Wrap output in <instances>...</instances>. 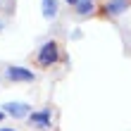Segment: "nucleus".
<instances>
[{
	"label": "nucleus",
	"instance_id": "423d86ee",
	"mask_svg": "<svg viewBox=\"0 0 131 131\" xmlns=\"http://www.w3.org/2000/svg\"><path fill=\"white\" fill-rule=\"evenodd\" d=\"M43 7V17L45 19H55L57 17V0H41Z\"/></svg>",
	"mask_w": 131,
	"mask_h": 131
},
{
	"label": "nucleus",
	"instance_id": "f257e3e1",
	"mask_svg": "<svg viewBox=\"0 0 131 131\" xmlns=\"http://www.w3.org/2000/svg\"><path fill=\"white\" fill-rule=\"evenodd\" d=\"M57 60H60L57 43L55 41H45L41 45V50H38V64H41V67H50V64H55Z\"/></svg>",
	"mask_w": 131,
	"mask_h": 131
},
{
	"label": "nucleus",
	"instance_id": "1a4fd4ad",
	"mask_svg": "<svg viewBox=\"0 0 131 131\" xmlns=\"http://www.w3.org/2000/svg\"><path fill=\"white\" fill-rule=\"evenodd\" d=\"M79 3H93V0H79Z\"/></svg>",
	"mask_w": 131,
	"mask_h": 131
},
{
	"label": "nucleus",
	"instance_id": "9d476101",
	"mask_svg": "<svg viewBox=\"0 0 131 131\" xmlns=\"http://www.w3.org/2000/svg\"><path fill=\"white\" fill-rule=\"evenodd\" d=\"M0 131H14V129H0Z\"/></svg>",
	"mask_w": 131,
	"mask_h": 131
},
{
	"label": "nucleus",
	"instance_id": "0eeeda50",
	"mask_svg": "<svg viewBox=\"0 0 131 131\" xmlns=\"http://www.w3.org/2000/svg\"><path fill=\"white\" fill-rule=\"evenodd\" d=\"M76 12H79V14H88V12H93V3H79V5H76Z\"/></svg>",
	"mask_w": 131,
	"mask_h": 131
},
{
	"label": "nucleus",
	"instance_id": "20e7f679",
	"mask_svg": "<svg viewBox=\"0 0 131 131\" xmlns=\"http://www.w3.org/2000/svg\"><path fill=\"white\" fill-rule=\"evenodd\" d=\"M5 114H10V117H26L29 105L26 103H7L5 105Z\"/></svg>",
	"mask_w": 131,
	"mask_h": 131
},
{
	"label": "nucleus",
	"instance_id": "9b49d317",
	"mask_svg": "<svg viewBox=\"0 0 131 131\" xmlns=\"http://www.w3.org/2000/svg\"><path fill=\"white\" fill-rule=\"evenodd\" d=\"M3 114H5V112H0V119H3Z\"/></svg>",
	"mask_w": 131,
	"mask_h": 131
},
{
	"label": "nucleus",
	"instance_id": "6e6552de",
	"mask_svg": "<svg viewBox=\"0 0 131 131\" xmlns=\"http://www.w3.org/2000/svg\"><path fill=\"white\" fill-rule=\"evenodd\" d=\"M67 3H69V5H79V0H67Z\"/></svg>",
	"mask_w": 131,
	"mask_h": 131
},
{
	"label": "nucleus",
	"instance_id": "7ed1b4c3",
	"mask_svg": "<svg viewBox=\"0 0 131 131\" xmlns=\"http://www.w3.org/2000/svg\"><path fill=\"white\" fill-rule=\"evenodd\" d=\"M129 5H131L129 0H107V3H105V12H107V14H112V17H117V14L126 12V7H129Z\"/></svg>",
	"mask_w": 131,
	"mask_h": 131
},
{
	"label": "nucleus",
	"instance_id": "f03ea898",
	"mask_svg": "<svg viewBox=\"0 0 131 131\" xmlns=\"http://www.w3.org/2000/svg\"><path fill=\"white\" fill-rule=\"evenodd\" d=\"M7 79L10 81H34V72L26 67H7Z\"/></svg>",
	"mask_w": 131,
	"mask_h": 131
},
{
	"label": "nucleus",
	"instance_id": "39448f33",
	"mask_svg": "<svg viewBox=\"0 0 131 131\" xmlns=\"http://www.w3.org/2000/svg\"><path fill=\"white\" fill-rule=\"evenodd\" d=\"M31 124H36V126H41V129H48L50 126V110L45 107V110H41V112H31Z\"/></svg>",
	"mask_w": 131,
	"mask_h": 131
}]
</instances>
